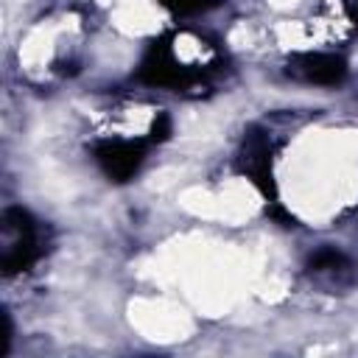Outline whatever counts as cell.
Segmentation results:
<instances>
[{
  "mask_svg": "<svg viewBox=\"0 0 358 358\" xmlns=\"http://www.w3.org/2000/svg\"><path fill=\"white\" fill-rule=\"evenodd\" d=\"M3 257L0 268L3 274H20L34 266L39 257V229L28 210L8 207L3 213Z\"/></svg>",
  "mask_w": 358,
  "mask_h": 358,
  "instance_id": "6da1fadb",
  "label": "cell"
},
{
  "mask_svg": "<svg viewBox=\"0 0 358 358\" xmlns=\"http://www.w3.org/2000/svg\"><path fill=\"white\" fill-rule=\"evenodd\" d=\"M143 157H145V148L143 143H134V140H103L95 145V162L115 182L131 179L143 165Z\"/></svg>",
  "mask_w": 358,
  "mask_h": 358,
  "instance_id": "7a4b0ae2",
  "label": "cell"
},
{
  "mask_svg": "<svg viewBox=\"0 0 358 358\" xmlns=\"http://www.w3.org/2000/svg\"><path fill=\"white\" fill-rule=\"evenodd\" d=\"M140 78L154 87H185L196 78V73L185 67L168 45H154L140 64Z\"/></svg>",
  "mask_w": 358,
  "mask_h": 358,
  "instance_id": "3957f363",
  "label": "cell"
},
{
  "mask_svg": "<svg viewBox=\"0 0 358 358\" xmlns=\"http://www.w3.org/2000/svg\"><path fill=\"white\" fill-rule=\"evenodd\" d=\"M288 73L308 84L336 87L347 78V62L336 53H302L288 62Z\"/></svg>",
  "mask_w": 358,
  "mask_h": 358,
  "instance_id": "277c9868",
  "label": "cell"
},
{
  "mask_svg": "<svg viewBox=\"0 0 358 358\" xmlns=\"http://www.w3.org/2000/svg\"><path fill=\"white\" fill-rule=\"evenodd\" d=\"M241 171L263 190L271 193V159H268V140L260 131H249L241 148Z\"/></svg>",
  "mask_w": 358,
  "mask_h": 358,
  "instance_id": "5b68a950",
  "label": "cell"
},
{
  "mask_svg": "<svg viewBox=\"0 0 358 358\" xmlns=\"http://www.w3.org/2000/svg\"><path fill=\"white\" fill-rule=\"evenodd\" d=\"M308 268L313 274H333V277H338V274H350L352 263H350V257L344 252L324 246V249H319V252H313L308 257Z\"/></svg>",
  "mask_w": 358,
  "mask_h": 358,
  "instance_id": "8992f818",
  "label": "cell"
},
{
  "mask_svg": "<svg viewBox=\"0 0 358 358\" xmlns=\"http://www.w3.org/2000/svg\"><path fill=\"white\" fill-rule=\"evenodd\" d=\"M168 11H173V14H182V17H187V14H201V11H207V8H213L215 6V0H159Z\"/></svg>",
  "mask_w": 358,
  "mask_h": 358,
  "instance_id": "52a82bcc",
  "label": "cell"
},
{
  "mask_svg": "<svg viewBox=\"0 0 358 358\" xmlns=\"http://www.w3.org/2000/svg\"><path fill=\"white\" fill-rule=\"evenodd\" d=\"M171 134V117L168 115H157V120L151 123V140H165Z\"/></svg>",
  "mask_w": 358,
  "mask_h": 358,
  "instance_id": "ba28073f",
  "label": "cell"
}]
</instances>
